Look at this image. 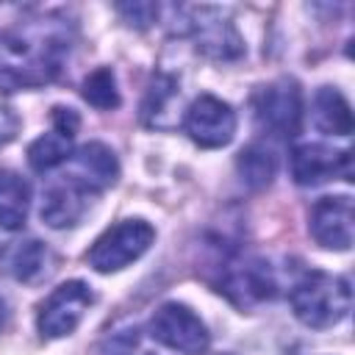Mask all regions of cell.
<instances>
[{"label":"cell","mask_w":355,"mask_h":355,"mask_svg":"<svg viewBox=\"0 0 355 355\" xmlns=\"http://www.w3.org/2000/svg\"><path fill=\"white\" fill-rule=\"evenodd\" d=\"M178 97V83L169 75H155L150 89H147V100H144V119L150 125H158V114L166 111V105Z\"/></svg>","instance_id":"ffe728a7"},{"label":"cell","mask_w":355,"mask_h":355,"mask_svg":"<svg viewBox=\"0 0 355 355\" xmlns=\"http://www.w3.org/2000/svg\"><path fill=\"white\" fill-rule=\"evenodd\" d=\"M119 175V164L111 147L103 141H89L72 155V172L67 180H72L83 191H100L108 189Z\"/></svg>","instance_id":"4fadbf2b"},{"label":"cell","mask_w":355,"mask_h":355,"mask_svg":"<svg viewBox=\"0 0 355 355\" xmlns=\"http://www.w3.org/2000/svg\"><path fill=\"white\" fill-rule=\"evenodd\" d=\"M150 336L180 355H205L211 344L205 322L189 305H180V302H164L153 313Z\"/></svg>","instance_id":"277c9868"},{"label":"cell","mask_w":355,"mask_h":355,"mask_svg":"<svg viewBox=\"0 0 355 355\" xmlns=\"http://www.w3.org/2000/svg\"><path fill=\"white\" fill-rule=\"evenodd\" d=\"M3 322H6V302L0 300V327H3Z\"/></svg>","instance_id":"603a6c76"},{"label":"cell","mask_w":355,"mask_h":355,"mask_svg":"<svg viewBox=\"0 0 355 355\" xmlns=\"http://www.w3.org/2000/svg\"><path fill=\"white\" fill-rule=\"evenodd\" d=\"M311 236L327 250H349L355 236V211L349 197H322L311 208Z\"/></svg>","instance_id":"8fae6325"},{"label":"cell","mask_w":355,"mask_h":355,"mask_svg":"<svg viewBox=\"0 0 355 355\" xmlns=\"http://www.w3.org/2000/svg\"><path fill=\"white\" fill-rule=\"evenodd\" d=\"M136 344H139V330L136 327H119V330H111L100 341L97 352L100 355H133Z\"/></svg>","instance_id":"44dd1931"},{"label":"cell","mask_w":355,"mask_h":355,"mask_svg":"<svg viewBox=\"0 0 355 355\" xmlns=\"http://www.w3.org/2000/svg\"><path fill=\"white\" fill-rule=\"evenodd\" d=\"M80 94H83V100H86L89 105H94V108H100V111H111V108L119 105L116 78H114V72H111L108 67L94 69V72L83 80Z\"/></svg>","instance_id":"d6986e66"},{"label":"cell","mask_w":355,"mask_h":355,"mask_svg":"<svg viewBox=\"0 0 355 355\" xmlns=\"http://www.w3.org/2000/svg\"><path fill=\"white\" fill-rule=\"evenodd\" d=\"M28 202L31 189L25 178H19L11 169H0V227L19 230L28 219Z\"/></svg>","instance_id":"2e32d148"},{"label":"cell","mask_w":355,"mask_h":355,"mask_svg":"<svg viewBox=\"0 0 355 355\" xmlns=\"http://www.w3.org/2000/svg\"><path fill=\"white\" fill-rule=\"evenodd\" d=\"M291 175L300 186H319L333 178H352L349 150H333L327 144H300L291 153Z\"/></svg>","instance_id":"30bf717a"},{"label":"cell","mask_w":355,"mask_h":355,"mask_svg":"<svg viewBox=\"0 0 355 355\" xmlns=\"http://www.w3.org/2000/svg\"><path fill=\"white\" fill-rule=\"evenodd\" d=\"M155 230L150 222L144 219H125L114 227H108L86 252L89 266H94L97 272H119L128 263H133L136 258H141L147 252V247L153 244Z\"/></svg>","instance_id":"3957f363"},{"label":"cell","mask_w":355,"mask_h":355,"mask_svg":"<svg viewBox=\"0 0 355 355\" xmlns=\"http://www.w3.org/2000/svg\"><path fill=\"white\" fill-rule=\"evenodd\" d=\"M258 125L275 136L291 139L302 125V92L294 78H277L255 97Z\"/></svg>","instance_id":"5b68a950"},{"label":"cell","mask_w":355,"mask_h":355,"mask_svg":"<svg viewBox=\"0 0 355 355\" xmlns=\"http://www.w3.org/2000/svg\"><path fill=\"white\" fill-rule=\"evenodd\" d=\"M78 125H80V119L72 108L55 105L53 108V130L39 136L28 147V164L36 172H47V169L58 166L61 161H67L69 153H72V139H75Z\"/></svg>","instance_id":"7c38bea8"},{"label":"cell","mask_w":355,"mask_h":355,"mask_svg":"<svg viewBox=\"0 0 355 355\" xmlns=\"http://www.w3.org/2000/svg\"><path fill=\"white\" fill-rule=\"evenodd\" d=\"M275 277L269 263L258 261V258H233L222 266V277H219V288L225 297H230L236 305L250 308L255 302H263L269 297H275Z\"/></svg>","instance_id":"ba28073f"},{"label":"cell","mask_w":355,"mask_h":355,"mask_svg":"<svg viewBox=\"0 0 355 355\" xmlns=\"http://www.w3.org/2000/svg\"><path fill=\"white\" fill-rule=\"evenodd\" d=\"M236 169L241 175V180L250 186V189H263L272 183L275 178V169H277V161L272 155V150H266L263 144H250L239 153L236 158Z\"/></svg>","instance_id":"ac0fdd59"},{"label":"cell","mask_w":355,"mask_h":355,"mask_svg":"<svg viewBox=\"0 0 355 355\" xmlns=\"http://www.w3.org/2000/svg\"><path fill=\"white\" fill-rule=\"evenodd\" d=\"M116 11L122 14V19L128 25H136V28H147L158 17V6L155 3H119Z\"/></svg>","instance_id":"7402d4cb"},{"label":"cell","mask_w":355,"mask_h":355,"mask_svg":"<svg viewBox=\"0 0 355 355\" xmlns=\"http://www.w3.org/2000/svg\"><path fill=\"white\" fill-rule=\"evenodd\" d=\"M69 22L55 14L17 22L0 33V92L36 89L58 78L69 53Z\"/></svg>","instance_id":"6da1fadb"},{"label":"cell","mask_w":355,"mask_h":355,"mask_svg":"<svg viewBox=\"0 0 355 355\" xmlns=\"http://www.w3.org/2000/svg\"><path fill=\"white\" fill-rule=\"evenodd\" d=\"M92 291L83 280H67L61 283L42 305H39V316H36V327L44 338H61L69 336L78 322L83 319V313L92 305Z\"/></svg>","instance_id":"52a82bcc"},{"label":"cell","mask_w":355,"mask_h":355,"mask_svg":"<svg viewBox=\"0 0 355 355\" xmlns=\"http://www.w3.org/2000/svg\"><path fill=\"white\" fill-rule=\"evenodd\" d=\"M47 247L36 239H19V241H8L3 250H0V269L6 275H11L14 280H22V283H31L36 277L44 275L47 269Z\"/></svg>","instance_id":"5bb4252c"},{"label":"cell","mask_w":355,"mask_h":355,"mask_svg":"<svg viewBox=\"0 0 355 355\" xmlns=\"http://www.w3.org/2000/svg\"><path fill=\"white\" fill-rule=\"evenodd\" d=\"M0 141H3V136H0Z\"/></svg>","instance_id":"cb8c5ba5"},{"label":"cell","mask_w":355,"mask_h":355,"mask_svg":"<svg viewBox=\"0 0 355 355\" xmlns=\"http://www.w3.org/2000/svg\"><path fill=\"white\" fill-rule=\"evenodd\" d=\"M83 189H78L72 180H64V183H55L44 191V200H42V219L50 225V227H69L80 219L83 208H86V200H83Z\"/></svg>","instance_id":"9a60e30c"},{"label":"cell","mask_w":355,"mask_h":355,"mask_svg":"<svg viewBox=\"0 0 355 355\" xmlns=\"http://www.w3.org/2000/svg\"><path fill=\"white\" fill-rule=\"evenodd\" d=\"M288 300H291L294 316L302 324L313 330H324L347 319L352 308V288H349V280L341 275L308 272L302 280L294 283Z\"/></svg>","instance_id":"7a4b0ae2"},{"label":"cell","mask_w":355,"mask_h":355,"mask_svg":"<svg viewBox=\"0 0 355 355\" xmlns=\"http://www.w3.org/2000/svg\"><path fill=\"white\" fill-rule=\"evenodd\" d=\"M186 31L191 33L197 50L208 58L233 61L244 53V42H241L236 25L230 22V17L222 8H214V6L189 8Z\"/></svg>","instance_id":"8992f818"},{"label":"cell","mask_w":355,"mask_h":355,"mask_svg":"<svg viewBox=\"0 0 355 355\" xmlns=\"http://www.w3.org/2000/svg\"><path fill=\"white\" fill-rule=\"evenodd\" d=\"M313 122L319 130L333 136H349L352 133V111L341 92L322 86L313 97Z\"/></svg>","instance_id":"e0dca14e"},{"label":"cell","mask_w":355,"mask_h":355,"mask_svg":"<svg viewBox=\"0 0 355 355\" xmlns=\"http://www.w3.org/2000/svg\"><path fill=\"white\" fill-rule=\"evenodd\" d=\"M183 128L200 147H225L236 133V114L225 100L214 94H200L189 105Z\"/></svg>","instance_id":"9c48e42d"}]
</instances>
